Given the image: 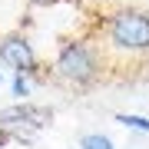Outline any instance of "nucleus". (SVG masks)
Returning <instances> with one entry per match:
<instances>
[{
    "label": "nucleus",
    "mask_w": 149,
    "mask_h": 149,
    "mask_svg": "<svg viewBox=\"0 0 149 149\" xmlns=\"http://www.w3.org/2000/svg\"><path fill=\"white\" fill-rule=\"evenodd\" d=\"M103 40L106 50L123 56H146L149 53V10L133 3H123L106 13L103 23Z\"/></svg>",
    "instance_id": "1"
},
{
    "label": "nucleus",
    "mask_w": 149,
    "mask_h": 149,
    "mask_svg": "<svg viewBox=\"0 0 149 149\" xmlns=\"http://www.w3.org/2000/svg\"><path fill=\"white\" fill-rule=\"evenodd\" d=\"M53 73H56L63 83L76 86V90L93 86V83L103 76L100 47H93L90 40H80V37L63 40V47L56 50V60H53Z\"/></svg>",
    "instance_id": "2"
},
{
    "label": "nucleus",
    "mask_w": 149,
    "mask_h": 149,
    "mask_svg": "<svg viewBox=\"0 0 149 149\" xmlns=\"http://www.w3.org/2000/svg\"><path fill=\"white\" fill-rule=\"evenodd\" d=\"M47 123H53V109L50 106H37L30 100H17L13 106L0 109V129L10 139H30V133L43 129Z\"/></svg>",
    "instance_id": "3"
},
{
    "label": "nucleus",
    "mask_w": 149,
    "mask_h": 149,
    "mask_svg": "<svg viewBox=\"0 0 149 149\" xmlns=\"http://www.w3.org/2000/svg\"><path fill=\"white\" fill-rule=\"evenodd\" d=\"M0 63H3V66H10L13 73L40 76L37 50H33V43L23 37V33H7V37H0Z\"/></svg>",
    "instance_id": "4"
},
{
    "label": "nucleus",
    "mask_w": 149,
    "mask_h": 149,
    "mask_svg": "<svg viewBox=\"0 0 149 149\" xmlns=\"http://www.w3.org/2000/svg\"><path fill=\"white\" fill-rule=\"evenodd\" d=\"M119 126L126 129H136V133H149V116H139V113H116L113 116Z\"/></svg>",
    "instance_id": "5"
},
{
    "label": "nucleus",
    "mask_w": 149,
    "mask_h": 149,
    "mask_svg": "<svg viewBox=\"0 0 149 149\" xmlns=\"http://www.w3.org/2000/svg\"><path fill=\"white\" fill-rule=\"evenodd\" d=\"M80 149H116V146H113V139L103 136V133H83L80 136Z\"/></svg>",
    "instance_id": "6"
},
{
    "label": "nucleus",
    "mask_w": 149,
    "mask_h": 149,
    "mask_svg": "<svg viewBox=\"0 0 149 149\" xmlns=\"http://www.w3.org/2000/svg\"><path fill=\"white\" fill-rule=\"evenodd\" d=\"M10 90L17 100H27L30 96V76H23V73H13V83H10Z\"/></svg>",
    "instance_id": "7"
},
{
    "label": "nucleus",
    "mask_w": 149,
    "mask_h": 149,
    "mask_svg": "<svg viewBox=\"0 0 149 149\" xmlns=\"http://www.w3.org/2000/svg\"><path fill=\"white\" fill-rule=\"evenodd\" d=\"M27 3H37L40 7V3H56V0H27Z\"/></svg>",
    "instance_id": "8"
},
{
    "label": "nucleus",
    "mask_w": 149,
    "mask_h": 149,
    "mask_svg": "<svg viewBox=\"0 0 149 149\" xmlns=\"http://www.w3.org/2000/svg\"><path fill=\"white\" fill-rule=\"evenodd\" d=\"M7 139H10V136H7V133H3V129H0V146H3V143H7Z\"/></svg>",
    "instance_id": "9"
},
{
    "label": "nucleus",
    "mask_w": 149,
    "mask_h": 149,
    "mask_svg": "<svg viewBox=\"0 0 149 149\" xmlns=\"http://www.w3.org/2000/svg\"><path fill=\"white\" fill-rule=\"evenodd\" d=\"M0 80H3V76H0Z\"/></svg>",
    "instance_id": "10"
}]
</instances>
